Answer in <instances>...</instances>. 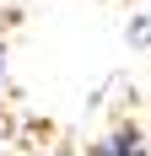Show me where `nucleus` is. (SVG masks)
Returning <instances> with one entry per match:
<instances>
[{
	"label": "nucleus",
	"instance_id": "4",
	"mask_svg": "<svg viewBox=\"0 0 151 156\" xmlns=\"http://www.w3.org/2000/svg\"><path fill=\"white\" fill-rule=\"evenodd\" d=\"M0 145H6V124H0Z\"/></svg>",
	"mask_w": 151,
	"mask_h": 156
},
{
	"label": "nucleus",
	"instance_id": "2",
	"mask_svg": "<svg viewBox=\"0 0 151 156\" xmlns=\"http://www.w3.org/2000/svg\"><path fill=\"white\" fill-rule=\"evenodd\" d=\"M130 38H135L140 48H151V5H146V11L135 16V22H130Z\"/></svg>",
	"mask_w": 151,
	"mask_h": 156
},
{
	"label": "nucleus",
	"instance_id": "3",
	"mask_svg": "<svg viewBox=\"0 0 151 156\" xmlns=\"http://www.w3.org/2000/svg\"><path fill=\"white\" fill-rule=\"evenodd\" d=\"M0 97H6V43H0Z\"/></svg>",
	"mask_w": 151,
	"mask_h": 156
},
{
	"label": "nucleus",
	"instance_id": "1",
	"mask_svg": "<svg viewBox=\"0 0 151 156\" xmlns=\"http://www.w3.org/2000/svg\"><path fill=\"white\" fill-rule=\"evenodd\" d=\"M92 156H151V151L140 140V129L124 124V129H108L103 140H92Z\"/></svg>",
	"mask_w": 151,
	"mask_h": 156
}]
</instances>
